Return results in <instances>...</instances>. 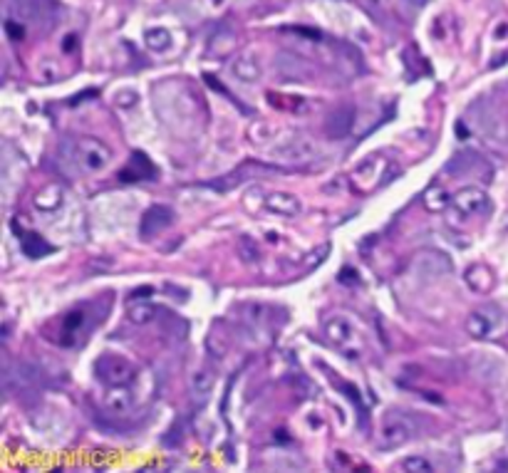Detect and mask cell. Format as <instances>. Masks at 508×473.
<instances>
[{"label": "cell", "mask_w": 508, "mask_h": 473, "mask_svg": "<svg viewBox=\"0 0 508 473\" xmlns=\"http://www.w3.org/2000/svg\"><path fill=\"white\" fill-rule=\"evenodd\" d=\"M62 159L67 161V164H72L77 171L94 174V171H102L104 166L109 164L112 152H109L99 139L82 137V139H74V142H70V139L62 142Z\"/></svg>", "instance_id": "cell-1"}, {"label": "cell", "mask_w": 508, "mask_h": 473, "mask_svg": "<svg viewBox=\"0 0 508 473\" xmlns=\"http://www.w3.org/2000/svg\"><path fill=\"white\" fill-rule=\"evenodd\" d=\"M416 431H419V416L409 414V411L394 409L382 421V439L387 441V446L407 444Z\"/></svg>", "instance_id": "cell-2"}, {"label": "cell", "mask_w": 508, "mask_h": 473, "mask_svg": "<svg viewBox=\"0 0 508 473\" xmlns=\"http://www.w3.org/2000/svg\"><path fill=\"white\" fill-rule=\"evenodd\" d=\"M94 369H97L99 379L109 386H127L129 382L134 379V374H137L132 362L124 360V357H119V355H102L97 360V367H94Z\"/></svg>", "instance_id": "cell-3"}, {"label": "cell", "mask_w": 508, "mask_h": 473, "mask_svg": "<svg viewBox=\"0 0 508 473\" xmlns=\"http://www.w3.org/2000/svg\"><path fill=\"white\" fill-rule=\"evenodd\" d=\"M325 332H328L330 342H333L340 352H345L347 357L360 355V335L352 330V325L347 320L333 317L330 322H325Z\"/></svg>", "instance_id": "cell-4"}, {"label": "cell", "mask_w": 508, "mask_h": 473, "mask_svg": "<svg viewBox=\"0 0 508 473\" xmlns=\"http://www.w3.org/2000/svg\"><path fill=\"white\" fill-rule=\"evenodd\" d=\"M8 15L20 23H53V13H50V5L43 0H10L8 5Z\"/></svg>", "instance_id": "cell-5"}, {"label": "cell", "mask_w": 508, "mask_h": 473, "mask_svg": "<svg viewBox=\"0 0 508 473\" xmlns=\"http://www.w3.org/2000/svg\"><path fill=\"white\" fill-rule=\"evenodd\" d=\"M174 223V211L169 206H152V208L144 211L142 223H139V235L144 240H152L154 235H159L162 230H167Z\"/></svg>", "instance_id": "cell-6"}, {"label": "cell", "mask_w": 508, "mask_h": 473, "mask_svg": "<svg viewBox=\"0 0 508 473\" xmlns=\"http://www.w3.org/2000/svg\"><path fill=\"white\" fill-rule=\"evenodd\" d=\"M147 179H157V169L154 164L149 161L144 154H132L129 164L119 171V181H127V184H139V181H147Z\"/></svg>", "instance_id": "cell-7"}, {"label": "cell", "mask_w": 508, "mask_h": 473, "mask_svg": "<svg viewBox=\"0 0 508 473\" xmlns=\"http://www.w3.org/2000/svg\"><path fill=\"white\" fill-rule=\"evenodd\" d=\"M451 204H454L459 211H464L466 216H476V213H484V211L489 208V196H486L481 189H474V186H469V189L459 191V194L454 196V201H451Z\"/></svg>", "instance_id": "cell-8"}, {"label": "cell", "mask_w": 508, "mask_h": 473, "mask_svg": "<svg viewBox=\"0 0 508 473\" xmlns=\"http://www.w3.org/2000/svg\"><path fill=\"white\" fill-rule=\"evenodd\" d=\"M352 124H355V107L345 104V107H338L325 122V132H328L330 139H342L352 132Z\"/></svg>", "instance_id": "cell-9"}, {"label": "cell", "mask_w": 508, "mask_h": 473, "mask_svg": "<svg viewBox=\"0 0 508 473\" xmlns=\"http://www.w3.org/2000/svg\"><path fill=\"white\" fill-rule=\"evenodd\" d=\"M268 208L283 216H295L300 213V199L293 194H273L268 199Z\"/></svg>", "instance_id": "cell-10"}, {"label": "cell", "mask_w": 508, "mask_h": 473, "mask_svg": "<svg viewBox=\"0 0 508 473\" xmlns=\"http://www.w3.org/2000/svg\"><path fill=\"white\" fill-rule=\"evenodd\" d=\"M20 245H23V253L28 255V258H33V260H38V258H43V255L53 253V245H48V240L40 238L38 233H28Z\"/></svg>", "instance_id": "cell-11"}, {"label": "cell", "mask_w": 508, "mask_h": 473, "mask_svg": "<svg viewBox=\"0 0 508 473\" xmlns=\"http://www.w3.org/2000/svg\"><path fill=\"white\" fill-rule=\"evenodd\" d=\"M233 74L243 82H255L260 77V65L253 57H238L233 65Z\"/></svg>", "instance_id": "cell-12"}, {"label": "cell", "mask_w": 508, "mask_h": 473, "mask_svg": "<svg viewBox=\"0 0 508 473\" xmlns=\"http://www.w3.org/2000/svg\"><path fill=\"white\" fill-rule=\"evenodd\" d=\"M275 67H278V72L285 74V77H303L305 74L303 62H300L298 57H293V55H278Z\"/></svg>", "instance_id": "cell-13"}, {"label": "cell", "mask_w": 508, "mask_h": 473, "mask_svg": "<svg viewBox=\"0 0 508 473\" xmlns=\"http://www.w3.org/2000/svg\"><path fill=\"white\" fill-rule=\"evenodd\" d=\"M466 327H469V332L474 337H486L491 330H494V320H489V317H486V310H479V313H474V315L469 317Z\"/></svg>", "instance_id": "cell-14"}, {"label": "cell", "mask_w": 508, "mask_h": 473, "mask_svg": "<svg viewBox=\"0 0 508 473\" xmlns=\"http://www.w3.org/2000/svg\"><path fill=\"white\" fill-rule=\"evenodd\" d=\"M144 40H147V45L152 50H167L171 45V33L167 28H149Z\"/></svg>", "instance_id": "cell-15"}, {"label": "cell", "mask_w": 508, "mask_h": 473, "mask_svg": "<svg viewBox=\"0 0 508 473\" xmlns=\"http://www.w3.org/2000/svg\"><path fill=\"white\" fill-rule=\"evenodd\" d=\"M104 404L109 406L112 411H117V414H124V411L132 409V396L127 394V391H109L107 399H104Z\"/></svg>", "instance_id": "cell-16"}, {"label": "cell", "mask_w": 508, "mask_h": 473, "mask_svg": "<svg viewBox=\"0 0 508 473\" xmlns=\"http://www.w3.org/2000/svg\"><path fill=\"white\" fill-rule=\"evenodd\" d=\"M154 317H157V308L149 303H139L134 305V308H129V320H132L134 325H147Z\"/></svg>", "instance_id": "cell-17"}, {"label": "cell", "mask_w": 508, "mask_h": 473, "mask_svg": "<svg viewBox=\"0 0 508 473\" xmlns=\"http://www.w3.org/2000/svg\"><path fill=\"white\" fill-rule=\"evenodd\" d=\"M84 325V313L82 310H72V313H67L62 317V332L67 337H74L79 330H82Z\"/></svg>", "instance_id": "cell-18"}, {"label": "cell", "mask_w": 508, "mask_h": 473, "mask_svg": "<svg viewBox=\"0 0 508 473\" xmlns=\"http://www.w3.org/2000/svg\"><path fill=\"white\" fill-rule=\"evenodd\" d=\"M238 255H241V260H243V263H248V265L258 263V258H260L258 243H253L250 238H241V243H238Z\"/></svg>", "instance_id": "cell-19"}, {"label": "cell", "mask_w": 508, "mask_h": 473, "mask_svg": "<svg viewBox=\"0 0 508 473\" xmlns=\"http://www.w3.org/2000/svg\"><path fill=\"white\" fill-rule=\"evenodd\" d=\"M201 389V399H206L209 396V391L214 389V374H211L209 369H201L199 374L194 377V391L199 394Z\"/></svg>", "instance_id": "cell-20"}, {"label": "cell", "mask_w": 508, "mask_h": 473, "mask_svg": "<svg viewBox=\"0 0 508 473\" xmlns=\"http://www.w3.org/2000/svg\"><path fill=\"white\" fill-rule=\"evenodd\" d=\"M5 33L10 35V40H23V35H25V30H23V25H20V20H15V18H10L8 23H5Z\"/></svg>", "instance_id": "cell-21"}, {"label": "cell", "mask_w": 508, "mask_h": 473, "mask_svg": "<svg viewBox=\"0 0 508 473\" xmlns=\"http://www.w3.org/2000/svg\"><path fill=\"white\" fill-rule=\"evenodd\" d=\"M402 469H404V471H421V473H429V471H431V464H426L424 459H407L404 464H402Z\"/></svg>", "instance_id": "cell-22"}, {"label": "cell", "mask_w": 508, "mask_h": 473, "mask_svg": "<svg viewBox=\"0 0 508 473\" xmlns=\"http://www.w3.org/2000/svg\"><path fill=\"white\" fill-rule=\"evenodd\" d=\"M404 3L414 5V8H419V5H424V3H426V0H404Z\"/></svg>", "instance_id": "cell-23"}]
</instances>
